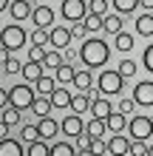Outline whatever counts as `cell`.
Segmentation results:
<instances>
[{"mask_svg":"<svg viewBox=\"0 0 153 156\" xmlns=\"http://www.w3.org/2000/svg\"><path fill=\"white\" fill-rule=\"evenodd\" d=\"M108 51H111V48H108L105 40L88 37V40H82V45H79V60H82L88 68H99V66L108 62V57H111Z\"/></svg>","mask_w":153,"mask_h":156,"instance_id":"obj_1","label":"cell"},{"mask_svg":"<svg viewBox=\"0 0 153 156\" xmlns=\"http://www.w3.org/2000/svg\"><path fill=\"white\" fill-rule=\"evenodd\" d=\"M26 40H29V34H26V29H23V26H17V23L3 26V31H0V48H6L9 54H12V51H20L23 45H26Z\"/></svg>","mask_w":153,"mask_h":156,"instance_id":"obj_2","label":"cell"},{"mask_svg":"<svg viewBox=\"0 0 153 156\" xmlns=\"http://www.w3.org/2000/svg\"><path fill=\"white\" fill-rule=\"evenodd\" d=\"M34 99H37V94H34V88L26 85V82L9 88V108H14V111H26V108H31Z\"/></svg>","mask_w":153,"mask_h":156,"instance_id":"obj_3","label":"cell"},{"mask_svg":"<svg viewBox=\"0 0 153 156\" xmlns=\"http://www.w3.org/2000/svg\"><path fill=\"white\" fill-rule=\"evenodd\" d=\"M122 88H125V80L119 77V71H102L99 74V82H96V91L105 97H116V94H122Z\"/></svg>","mask_w":153,"mask_h":156,"instance_id":"obj_4","label":"cell"},{"mask_svg":"<svg viewBox=\"0 0 153 156\" xmlns=\"http://www.w3.org/2000/svg\"><path fill=\"white\" fill-rule=\"evenodd\" d=\"M128 131H130V142H148L153 136V119L133 116V119H128Z\"/></svg>","mask_w":153,"mask_h":156,"instance_id":"obj_5","label":"cell"},{"mask_svg":"<svg viewBox=\"0 0 153 156\" xmlns=\"http://www.w3.org/2000/svg\"><path fill=\"white\" fill-rule=\"evenodd\" d=\"M31 23L37 26L40 31H51L54 29V9L48 3H40L31 9Z\"/></svg>","mask_w":153,"mask_h":156,"instance_id":"obj_6","label":"cell"},{"mask_svg":"<svg viewBox=\"0 0 153 156\" xmlns=\"http://www.w3.org/2000/svg\"><path fill=\"white\" fill-rule=\"evenodd\" d=\"M60 12H62L65 20L79 23V20H85V17H88V3H85V0H62V3H60Z\"/></svg>","mask_w":153,"mask_h":156,"instance_id":"obj_7","label":"cell"},{"mask_svg":"<svg viewBox=\"0 0 153 156\" xmlns=\"http://www.w3.org/2000/svg\"><path fill=\"white\" fill-rule=\"evenodd\" d=\"M48 45L54 51H65L71 45V29H65V26H54V29L48 31Z\"/></svg>","mask_w":153,"mask_h":156,"instance_id":"obj_8","label":"cell"},{"mask_svg":"<svg viewBox=\"0 0 153 156\" xmlns=\"http://www.w3.org/2000/svg\"><path fill=\"white\" fill-rule=\"evenodd\" d=\"M133 105H153V80L133 85Z\"/></svg>","mask_w":153,"mask_h":156,"instance_id":"obj_9","label":"cell"},{"mask_svg":"<svg viewBox=\"0 0 153 156\" xmlns=\"http://www.w3.org/2000/svg\"><path fill=\"white\" fill-rule=\"evenodd\" d=\"M105 145H108V156H128L130 153V139H128V136H122V133L111 136Z\"/></svg>","mask_w":153,"mask_h":156,"instance_id":"obj_10","label":"cell"},{"mask_svg":"<svg viewBox=\"0 0 153 156\" xmlns=\"http://www.w3.org/2000/svg\"><path fill=\"white\" fill-rule=\"evenodd\" d=\"M60 131L65 133V136H82V131H85V125H82V119H79L77 114H71V116H65L62 119V125H60Z\"/></svg>","mask_w":153,"mask_h":156,"instance_id":"obj_11","label":"cell"},{"mask_svg":"<svg viewBox=\"0 0 153 156\" xmlns=\"http://www.w3.org/2000/svg\"><path fill=\"white\" fill-rule=\"evenodd\" d=\"M37 133H40V139H43V142L54 139V136L60 133V125H57V119H51V116L40 119V122H37Z\"/></svg>","mask_w":153,"mask_h":156,"instance_id":"obj_12","label":"cell"},{"mask_svg":"<svg viewBox=\"0 0 153 156\" xmlns=\"http://www.w3.org/2000/svg\"><path fill=\"white\" fill-rule=\"evenodd\" d=\"M91 114H94V119H108L113 114L111 99H91Z\"/></svg>","mask_w":153,"mask_h":156,"instance_id":"obj_13","label":"cell"},{"mask_svg":"<svg viewBox=\"0 0 153 156\" xmlns=\"http://www.w3.org/2000/svg\"><path fill=\"white\" fill-rule=\"evenodd\" d=\"M0 156H26V151H23V142L20 139H3L0 142Z\"/></svg>","mask_w":153,"mask_h":156,"instance_id":"obj_14","label":"cell"},{"mask_svg":"<svg viewBox=\"0 0 153 156\" xmlns=\"http://www.w3.org/2000/svg\"><path fill=\"white\" fill-rule=\"evenodd\" d=\"M20 77L26 80V82H37L40 77H43V62H23V71H20Z\"/></svg>","mask_w":153,"mask_h":156,"instance_id":"obj_15","label":"cell"},{"mask_svg":"<svg viewBox=\"0 0 153 156\" xmlns=\"http://www.w3.org/2000/svg\"><path fill=\"white\" fill-rule=\"evenodd\" d=\"M31 3H26V0H14V3H9V12H12L14 20H26V17H31Z\"/></svg>","mask_w":153,"mask_h":156,"instance_id":"obj_16","label":"cell"},{"mask_svg":"<svg viewBox=\"0 0 153 156\" xmlns=\"http://www.w3.org/2000/svg\"><path fill=\"white\" fill-rule=\"evenodd\" d=\"M105 131H108V122H105V119H91L88 128H85V136H88V139H102Z\"/></svg>","mask_w":153,"mask_h":156,"instance_id":"obj_17","label":"cell"},{"mask_svg":"<svg viewBox=\"0 0 153 156\" xmlns=\"http://www.w3.org/2000/svg\"><path fill=\"white\" fill-rule=\"evenodd\" d=\"M91 82H94L91 71H77V74H74V85H77V94H88V91H91Z\"/></svg>","mask_w":153,"mask_h":156,"instance_id":"obj_18","label":"cell"},{"mask_svg":"<svg viewBox=\"0 0 153 156\" xmlns=\"http://www.w3.org/2000/svg\"><path fill=\"white\" fill-rule=\"evenodd\" d=\"M102 31H108V34H113V37H116V34L122 31V17L119 14H105L102 17Z\"/></svg>","mask_w":153,"mask_h":156,"instance_id":"obj_19","label":"cell"},{"mask_svg":"<svg viewBox=\"0 0 153 156\" xmlns=\"http://www.w3.org/2000/svg\"><path fill=\"white\" fill-rule=\"evenodd\" d=\"M68 108H74V114H85V111H91V99H88V94H74L71 97V105Z\"/></svg>","mask_w":153,"mask_h":156,"instance_id":"obj_20","label":"cell"},{"mask_svg":"<svg viewBox=\"0 0 153 156\" xmlns=\"http://www.w3.org/2000/svg\"><path fill=\"white\" fill-rule=\"evenodd\" d=\"M113 45H116V51H119V54H128V51L133 48V34L119 31V34L113 37Z\"/></svg>","mask_w":153,"mask_h":156,"instance_id":"obj_21","label":"cell"},{"mask_svg":"<svg viewBox=\"0 0 153 156\" xmlns=\"http://www.w3.org/2000/svg\"><path fill=\"white\" fill-rule=\"evenodd\" d=\"M136 34H142V37H153V14L136 17Z\"/></svg>","mask_w":153,"mask_h":156,"instance_id":"obj_22","label":"cell"},{"mask_svg":"<svg viewBox=\"0 0 153 156\" xmlns=\"http://www.w3.org/2000/svg\"><path fill=\"white\" fill-rule=\"evenodd\" d=\"M105 122H108V128H111L113 136H116V133H122V131H125V125H128V116H122L119 111H113L111 116L105 119Z\"/></svg>","mask_w":153,"mask_h":156,"instance_id":"obj_23","label":"cell"},{"mask_svg":"<svg viewBox=\"0 0 153 156\" xmlns=\"http://www.w3.org/2000/svg\"><path fill=\"white\" fill-rule=\"evenodd\" d=\"M48 99H51L54 108H68V105H71V94H68L65 88H54V94H51Z\"/></svg>","mask_w":153,"mask_h":156,"instance_id":"obj_24","label":"cell"},{"mask_svg":"<svg viewBox=\"0 0 153 156\" xmlns=\"http://www.w3.org/2000/svg\"><path fill=\"white\" fill-rule=\"evenodd\" d=\"M51 108H54V105H51V99H48V97H37V99H34V105H31V114H37L40 119H46Z\"/></svg>","mask_w":153,"mask_h":156,"instance_id":"obj_25","label":"cell"},{"mask_svg":"<svg viewBox=\"0 0 153 156\" xmlns=\"http://www.w3.org/2000/svg\"><path fill=\"white\" fill-rule=\"evenodd\" d=\"M111 9H116V14H130L133 9H139V0H113L111 3Z\"/></svg>","mask_w":153,"mask_h":156,"instance_id":"obj_26","label":"cell"},{"mask_svg":"<svg viewBox=\"0 0 153 156\" xmlns=\"http://www.w3.org/2000/svg\"><path fill=\"white\" fill-rule=\"evenodd\" d=\"M48 156H77V151H74V145H68V142H54Z\"/></svg>","mask_w":153,"mask_h":156,"instance_id":"obj_27","label":"cell"},{"mask_svg":"<svg viewBox=\"0 0 153 156\" xmlns=\"http://www.w3.org/2000/svg\"><path fill=\"white\" fill-rule=\"evenodd\" d=\"M48 151H51V145H46L43 139H37V142H31V145H29L26 156H48Z\"/></svg>","mask_w":153,"mask_h":156,"instance_id":"obj_28","label":"cell"},{"mask_svg":"<svg viewBox=\"0 0 153 156\" xmlns=\"http://www.w3.org/2000/svg\"><path fill=\"white\" fill-rule=\"evenodd\" d=\"M0 122H3L6 128L20 125V111H14V108H3V116H0Z\"/></svg>","mask_w":153,"mask_h":156,"instance_id":"obj_29","label":"cell"},{"mask_svg":"<svg viewBox=\"0 0 153 156\" xmlns=\"http://www.w3.org/2000/svg\"><path fill=\"white\" fill-rule=\"evenodd\" d=\"M54 74H57V77H54V80H60V82H74V74H77V71H74V68H71V66H68V62H62V66H60L57 71H54Z\"/></svg>","mask_w":153,"mask_h":156,"instance_id":"obj_30","label":"cell"},{"mask_svg":"<svg viewBox=\"0 0 153 156\" xmlns=\"http://www.w3.org/2000/svg\"><path fill=\"white\" fill-rule=\"evenodd\" d=\"M62 66V54H57V51H46V60H43V68H54V71H57Z\"/></svg>","mask_w":153,"mask_h":156,"instance_id":"obj_31","label":"cell"},{"mask_svg":"<svg viewBox=\"0 0 153 156\" xmlns=\"http://www.w3.org/2000/svg\"><path fill=\"white\" fill-rule=\"evenodd\" d=\"M34 85H37V91H40L43 97H51L54 94V77H40Z\"/></svg>","mask_w":153,"mask_h":156,"instance_id":"obj_32","label":"cell"},{"mask_svg":"<svg viewBox=\"0 0 153 156\" xmlns=\"http://www.w3.org/2000/svg\"><path fill=\"white\" fill-rule=\"evenodd\" d=\"M82 26H85V31H99V29H102V17L88 12V17L82 20Z\"/></svg>","mask_w":153,"mask_h":156,"instance_id":"obj_33","label":"cell"},{"mask_svg":"<svg viewBox=\"0 0 153 156\" xmlns=\"http://www.w3.org/2000/svg\"><path fill=\"white\" fill-rule=\"evenodd\" d=\"M20 139H23V142H29V145H31V142H37V139H40V133H37V125H23V131H20Z\"/></svg>","mask_w":153,"mask_h":156,"instance_id":"obj_34","label":"cell"},{"mask_svg":"<svg viewBox=\"0 0 153 156\" xmlns=\"http://www.w3.org/2000/svg\"><path fill=\"white\" fill-rule=\"evenodd\" d=\"M116 71H119V77H122V80H125V77H133V74H136V62H133V60H122Z\"/></svg>","mask_w":153,"mask_h":156,"instance_id":"obj_35","label":"cell"},{"mask_svg":"<svg viewBox=\"0 0 153 156\" xmlns=\"http://www.w3.org/2000/svg\"><path fill=\"white\" fill-rule=\"evenodd\" d=\"M108 6H111L108 0H88V12H91V14H99V17H102V12H105Z\"/></svg>","mask_w":153,"mask_h":156,"instance_id":"obj_36","label":"cell"},{"mask_svg":"<svg viewBox=\"0 0 153 156\" xmlns=\"http://www.w3.org/2000/svg\"><path fill=\"white\" fill-rule=\"evenodd\" d=\"M31 45H37V48H43V45H48V31H31Z\"/></svg>","mask_w":153,"mask_h":156,"instance_id":"obj_37","label":"cell"},{"mask_svg":"<svg viewBox=\"0 0 153 156\" xmlns=\"http://www.w3.org/2000/svg\"><path fill=\"white\" fill-rule=\"evenodd\" d=\"M6 74H20V71H23V62L20 60H14V57H9V62H6Z\"/></svg>","mask_w":153,"mask_h":156,"instance_id":"obj_38","label":"cell"},{"mask_svg":"<svg viewBox=\"0 0 153 156\" xmlns=\"http://www.w3.org/2000/svg\"><path fill=\"white\" fill-rule=\"evenodd\" d=\"M142 62H145V71H150V74H153V43L145 48V54H142Z\"/></svg>","mask_w":153,"mask_h":156,"instance_id":"obj_39","label":"cell"},{"mask_svg":"<svg viewBox=\"0 0 153 156\" xmlns=\"http://www.w3.org/2000/svg\"><path fill=\"white\" fill-rule=\"evenodd\" d=\"M29 60H31V62H43V60H46V48L31 45V48H29Z\"/></svg>","mask_w":153,"mask_h":156,"instance_id":"obj_40","label":"cell"},{"mask_svg":"<svg viewBox=\"0 0 153 156\" xmlns=\"http://www.w3.org/2000/svg\"><path fill=\"white\" fill-rule=\"evenodd\" d=\"M130 156H148V145L145 142H130Z\"/></svg>","mask_w":153,"mask_h":156,"instance_id":"obj_41","label":"cell"},{"mask_svg":"<svg viewBox=\"0 0 153 156\" xmlns=\"http://www.w3.org/2000/svg\"><path fill=\"white\" fill-rule=\"evenodd\" d=\"M122 116H128L130 111H133V99H119V108H116Z\"/></svg>","mask_w":153,"mask_h":156,"instance_id":"obj_42","label":"cell"},{"mask_svg":"<svg viewBox=\"0 0 153 156\" xmlns=\"http://www.w3.org/2000/svg\"><path fill=\"white\" fill-rule=\"evenodd\" d=\"M74 37H77V40H82V37H85V26H82V23H77L74 29H71V40H74Z\"/></svg>","mask_w":153,"mask_h":156,"instance_id":"obj_43","label":"cell"},{"mask_svg":"<svg viewBox=\"0 0 153 156\" xmlns=\"http://www.w3.org/2000/svg\"><path fill=\"white\" fill-rule=\"evenodd\" d=\"M3 108H9V91L0 88V111H3Z\"/></svg>","mask_w":153,"mask_h":156,"instance_id":"obj_44","label":"cell"},{"mask_svg":"<svg viewBox=\"0 0 153 156\" xmlns=\"http://www.w3.org/2000/svg\"><path fill=\"white\" fill-rule=\"evenodd\" d=\"M9 57H12V54H9L6 48H0V66H6V62H9Z\"/></svg>","mask_w":153,"mask_h":156,"instance_id":"obj_45","label":"cell"},{"mask_svg":"<svg viewBox=\"0 0 153 156\" xmlns=\"http://www.w3.org/2000/svg\"><path fill=\"white\" fill-rule=\"evenodd\" d=\"M3 139H9V128L0 122V142H3Z\"/></svg>","mask_w":153,"mask_h":156,"instance_id":"obj_46","label":"cell"},{"mask_svg":"<svg viewBox=\"0 0 153 156\" xmlns=\"http://www.w3.org/2000/svg\"><path fill=\"white\" fill-rule=\"evenodd\" d=\"M77 156H94V153L88 151V148H79V151H77Z\"/></svg>","mask_w":153,"mask_h":156,"instance_id":"obj_47","label":"cell"},{"mask_svg":"<svg viewBox=\"0 0 153 156\" xmlns=\"http://www.w3.org/2000/svg\"><path fill=\"white\" fill-rule=\"evenodd\" d=\"M139 6H142V9H153V0H142Z\"/></svg>","mask_w":153,"mask_h":156,"instance_id":"obj_48","label":"cell"},{"mask_svg":"<svg viewBox=\"0 0 153 156\" xmlns=\"http://www.w3.org/2000/svg\"><path fill=\"white\" fill-rule=\"evenodd\" d=\"M3 9H9V0H0V12H3Z\"/></svg>","mask_w":153,"mask_h":156,"instance_id":"obj_49","label":"cell"},{"mask_svg":"<svg viewBox=\"0 0 153 156\" xmlns=\"http://www.w3.org/2000/svg\"><path fill=\"white\" fill-rule=\"evenodd\" d=\"M148 156H153V145H148Z\"/></svg>","mask_w":153,"mask_h":156,"instance_id":"obj_50","label":"cell"},{"mask_svg":"<svg viewBox=\"0 0 153 156\" xmlns=\"http://www.w3.org/2000/svg\"><path fill=\"white\" fill-rule=\"evenodd\" d=\"M128 156H130V153H128Z\"/></svg>","mask_w":153,"mask_h":156,"instance_id":"obj_51","label":"cell"},{"mask_svg":"<svg viewBox=\"0 0 153 156\" xmlns=\"http://www.w3.org/2000/svg\"><path fill=\"white\" fill-rule=\"evenodd\" d=\"M105 156H108V153H105Z\"/></svg>","mask_w":153,"mask_h":156,"instance_id":"obj_52","label":"cell"}]
</instances>
